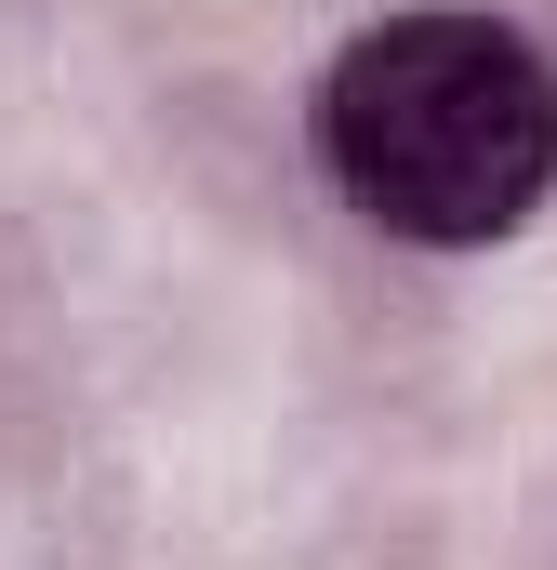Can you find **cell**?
<instances>
[{"mask_svg": "<svg viewBox=\"0 0 557 570\" xmlns=\"http://www.w3.org/2000/svg\"><path fill=\"white\" fill-rule=\"evenodd\" d=\"M332 186L399 239H505L557 186V67L491 13H399L319 94Z\"/></svg>", "mask_w": 557, "mask_h": 570, "instance_id": "obj_1", "label": "cell"}]
</instances>
